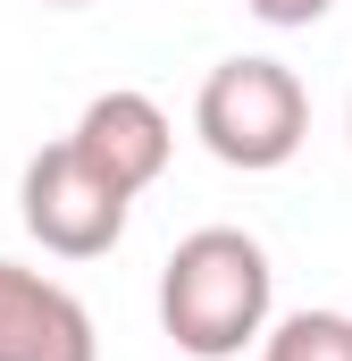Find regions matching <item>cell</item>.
Returning a JSON list of instances; mask_svg holds the SVG:
<instances>
[{"label": "cell", "instance_id": "1", "mask_svg": "<svg viewBox=\"0 0 352 361\" xmlns=\"http://www.w3.org/2000/svg\"><path fill=\"white\" fill-rule=\"evenodd\" d=\"M277 269L244 227H193L160 269V328L193 361H235L268 328Z\"/></svg>", "mask_w": 352, "mask_h": 361}, {"label": "cell", "instance_id": "2", "mask_svg": "<svg viewBox=\"0 0 352 361\" xmlns=\"http://www.w3.org/2000/svg\"><path fill=\"white\" fill-rule=\"evenodd\" d=\"M193 135L210 143V160L260 177L285 169L310 135V92L285 59H218L193 92Z\"/></svg>", "mask_w": 352, "mask_h": 361}, {"label": "cell", "instance_id": "3", "mask_svg": "<svg viewBox=\"0 0 352 361\" xmlns=\"http://www.w3.org/2000/svg\"><path fill=\"white\" fill-rule=\"evenodd\" d=\"M126 193L84 169L76 160V143H42L34 160H25V177H17V219H25V235L42 244V252H59V261H101V252H118V235H126Z\"/></svg>", "mask_w": 352, "mask_h": 361}, {"label": "cell", "instance_id": "4", "mask_svg": "<svg viewBox=\"0 0 352 361\" xmlns=\"http://www.w3.org/2000/svg\"><path fill=\"white\" fill-rule=\"evenodd\" d=\"M68 143H76V160H84V169H101V177L134 202L143 185L168 169L176 126H168V109H160L151 92H101V101H84V118H76V135H68Z\"/></svg>", "mask_w": 352, "mask_h": 361}, {"label": "cell", "instance_id": "5", "mask_svg": "<svg viewBox=\"0 0 352 361\" xmlns=\"http://www.w3.org/2000/svg\"><path fill=\"white\" fill-rule=\"evenodd\" d=\"M0 361H101L92 311L42 269L0 261Z\"/></svg>", "mask_w": 352, "mask_h": 361}, {"label": "cell", "instance_id": "6", "mask_svg": "<svg viewBox=\"0 0 352 361\" xmlns=\"http://www.w3.org/2000/svg\"><path fill=\"white\" fill-rule=\"evenodd\" d=\"M260 361H352V319L344 311H294L268 328Z\"/></svg>", "mask_w": 352, "mask_h": 361}, {"label": "cell", "instance_id": "7", "mask_svg": "<svg viewBox=\"0 0 352 361\" xmlns=\"http://www.w3.org/2000/svg\"><path fill=\"white\" fill-rule=\"evenodd\" d=\"M327 8H336V0H252V17H260V25H319Z\"/></svg>", "mask_w": 352, "mask_h": 361}, {"label": "cell", "instance_id": "8", "mask_svg": "<svg viewBox=\"0 0 352 361\" xmlns=\"http://www.w3.org/2000/svg\"><path fill=\"white\" fill-rule=\"evenodd\" d=\"M51 8H84V0H51Z\"/></svg>", "mask_w": 352, "mask_h": 361}, {"label": "cell", "instance_id": "9", "mask_svg": "<svg viewBox=\"0 0 352 361\" xmlns=\"http://www.w3.org/2000/svg\"><path fill=\"white\" fill-rule=\"evenodd\" d=\"M344 126H352V101H344Z\"/></svg>", "mask_w": 352, "mask_h": 361}]
</instances>
